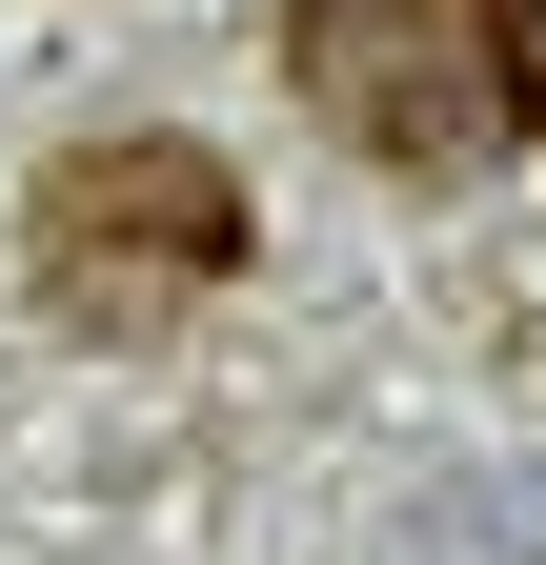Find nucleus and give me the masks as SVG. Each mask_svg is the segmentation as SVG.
Segmentation results:
<instances>
[{
	"label": "nucleus",
	"mask_w": 546,
	"mask_h": 565,
	"mask_svg": "<svg viewBox=\"0 0 546 565\" xmlns=\"http://www.w3.org/2000/svg\"><path fill=\"white\" fill-rule=\"evenodd\" d=\"M284 82L365 182H506L546 141V0H284Z\"/></svg>",
	"instance_id": "nucleus-1"
},
{
	"label": "nucleus",
	"mask_w": 546,
	"mask_h": 565,
	"mask_svg": "<svg viewBox=\"0 0 546 565\" xmlns=\"http://www.w3.org/2000/svg\"><path fill=\"white\" fill-rule=\"evenodd\" d=\"M243 263H263V202H243L223 141H182V121H82L21 182V303L61 343H162V323L223 303Z\"/></svg>",
	"instance_id": "nucleus-2"
}]
</instances>
